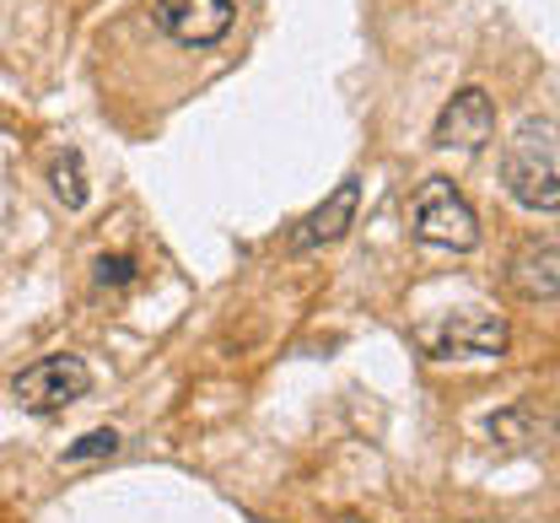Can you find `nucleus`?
I'll return each instance as SVG.
<instances>
[{"label":"nucleus","instance_id":"f257e3e1","mask_svg":"<svg viewBox=\"0 0 560 523\" xmlns=\"http://www.w3.org/2000/svg\"><path fill=\"white\" fill-rule=\"evenodd\" d=\"M501 184L506 195L534 211V217H556L560 206V156H556V119H523L506 151H501Z\"/></svg>","mask_w":560,"mask_h":523},{"label":"nucleus","instance_id":"f03ea898","mask_svg":"<svg viewBox=\"0 0 560 523\" xmlns=\"http://www.w3.org/2000/svg\"><path fill=\"white\" fill-rule=\"evenodd\" d=\"M410 232L431 248H475L480 243V217L475 206L453 189V178H425L410 200Z\"/></svg>","mask_w":560,"mask_h":523},{"label":"nucleus","instance_id":"7ed1b4c3","mask_svg":"<svg viewBox=\"0 0 560 523\" xmlns=\"http://www.w3.org/2000/svg\"><path fill=\"white\" fill-rule=\"evenodd\" d=\"M81 394H92V368L81 357H70V351L44 357V362H33V368H22L11 377V399L22 410H33V416H55V410L75 405Z\"/></svg>","mask_w":560,"mask_h":523},{"label":"nucleus","instance_id":"20e7f679","mask_svg":"<svg viewBox=\"0 0 560 523\" xmlns=\"http://www.w3.org/2000/svg\"><path fill=\"white\" fill-rule=\"evenodd\" d=\"M506 318L501 313H486V307H458L447 313L442 324H431L420 340L431 357H501L506 351Z\"/></svg>","mask_w":560,"mask_h":523},{"label":"nucleus","instance_id":"39448f33","mask_svg":"<svg viewBox=\"0 0 560 523\" xmlns=\"http://www.w3.org/2000/svg\"><path fill=\"white\" fill-rule=\"evenodd\" d=\"M151 22L184 49H210V44H221L232 33L237 5L232 0H156Z\"/></svg>","mask_w":560,"mask_h":523},{"label":"nucleus","instance_id":"423d86ee","mask_svg":"<svg viewBox=\"0 0 560 523\" xmlns=\"http://www.w3.org/2000/svg\"><path fill=\"white\" fill-rule=\"evenodd\" d=\"M436 147H458V151H480L495 141V103H490L486 86H464L442 103L436 114V130H431Z\"/></svg>","mask_w":560,"mask_h":523},{"label":"nucleus","instance_id":"0eeeda50","mask_svg":"<svg viewBox=\"0 0 560 523\" xmlns=\"http://www.w3.org/2000/svg\"><path fill=\"white\" fill-rule=\"evenodd\" d=\"M355 206H361V178H340L335 184V195L324 200V206H313L307 211V222L296 226V237H291V248L296 254H307V248H324V243H340L355 222Z\"/></svg>","mask_w":560,"mask_h":523},{"label":"nucleus","instance_id":"6e6552de","mask_svg":"<svg viewBox=\"0 0 560 523\" xmlns=\"http://www.w3.org/2000/svg\"><path fill=\"white\" fill-rule=\"evenodd\" d=\"M506 276H512L517 298H528V302H556V287H560V270H556V237L523 243Z\"/></svg>","mask_w":560,"mask_h":523},{"label":"nucleus","instance_id":"1a4fd4ad","mask_svg":"<svg viewBox=\"0 0 560 523\" xmlns=\"http://www.w3.org/2000/svg\"><path fill=\"white\" fill-rule=\"evenodd\" d=\"M49 184H55V195L66 200V211H81V206H86V162H81V151L75 147L55 151V162H49Z\"/></svg>","mask_w":560,"mask_h":523},{"label":"nucleus","instance_id":"9d476101","mask_svg":"<svg viewBox=\"0 0 560 523\" xmlns=\"http://www.w3.org/2000/svg\"><path fill=\"white\" fill-rule=\"evenodd\" d=\"M119 443H125V438H119L114 427H97V432H86V438H75V443H70V449H66V464H86V458H114V453H119Z\"/></svg>","mask_w":560,"mask_h":523},{"label":"nucleus","instance_id":"9b49d317","mask_svg":"<svg viewBox=\"0 0 560 523\" xmlns=\"http://www.w3.org/2000/svg\"><path fill=\"white\" fill-rule=\"evenodd\" d=\"M92 281H97V287H130V281H136V259H130V254H103V259L92 265Z\"/></svg>","mask_w":560,"mask_h":523}]
</instances>
